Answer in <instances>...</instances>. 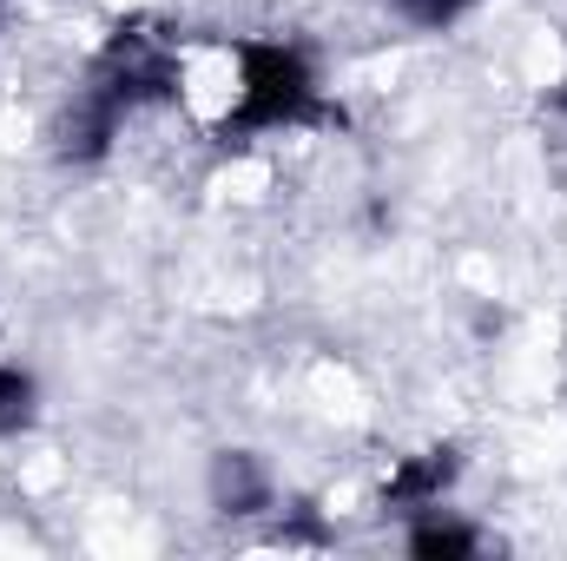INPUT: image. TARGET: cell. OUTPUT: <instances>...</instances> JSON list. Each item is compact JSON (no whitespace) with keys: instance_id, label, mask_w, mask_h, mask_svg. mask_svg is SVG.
Returning a JSON list of instances; mask_svg holds the SVG:
<instances>
[{"instance_id":"obj_1","label":"cell","mask_w":567,"mask_h":561,"mask_svg":"<svg viewBox=\"0 0 567 561\" xmlns=\"http://www.w3.org/2000/svg\"><path fill=\"white\" fill-rule=\"evenodd\" d=\"M330 120H343V113H330L317 100V80L297 47H245L238 53V106L225 113V140L284 133V126H330Z\"/></svg>"},{"instance_id":"obj_2","label":"cell","mask_w":567,"mask_h":561,"mask_svg":"<svg viewBox=\"0 0 567 561\" xmlns=\"http://www.w3.org/2000/svg\"><path fill=\"white\" fill-rule=\"evenodd\" d=\"M93 86H100L120 113H133L145 100H172V93H178V53H172L152 27H120V33L106 40V53H100Z\"/></svg>"},{"instance_id":"obj_3","label":"cell","mask_w":567,"mask_h":561,"mask_svg":"<svg viewBox=\"0 0 567 561\" xmlns=\"http://www.w3.org/2000/svg\"><path fill=\"white\" fill-rule=\"evenodd\" d=\"M120 106L100 93V86H86L73 106H66V120H60V152L66 159H100L106 145H113V133H120Z\"/></svg>"},{"instance_id":"obj_4","label":"cell","mask_w":567,"mask_h":561,"mask_svg":"<svg viewBox=\"0 0 567 561\" xmlns=\"http://www.w3.org/2000/svg\"><path fill=\"white\" fill-rule=\"evenodd\" d=\"M455 469H462V456H455V449H423V456H410V462L390 476L383 502H390V509H423V502H442V489L455 482Z\"/></svg>"},{"instance_id":"obj_5","label":"cell","mask_w":567,"mask_h":561,"mask_svg":"<svg viewBox=\"0 0 567 561\" xmlns=\"http://www.w3.org/2000/svg\"><path fill=\"white\" fill-rule=\"evenodd\" d=\"M212 502H218L225 516H258V509L271 502V482H265V469H258L251 456H218V469H212Z\"/></svg>"},{"instance_id":"obj_6","label":"cell","mask_w":567,"mask_h":561,"mask_svg":"<svg viewBox=\"0 0 567 561\" xmlns=\"http://www.w3.org/2000/svg\"><path fill=\"white\" fill-rule=\"evenodd\" d=\"M475 549H482L475 529H455V522H423L410 536V555L416 561H455V555H475Z\"/></svg>"},{"instance_id":"obj_7","label":"cell","mask_w":567,"mask_h":561,"mask_svg":"<svg viewBox=\"0 0 567 561\" xmlns=\"http://www.w3.org/2000/svg\"><path fill=\"white\" fill-rule=\"evenodd\" d=\"M33 422V377L27 370H0V436H20Z\"/></svg>"},{"instance_id":"obj_8","label":"cell","mask_w":567,"mask_h":561,"mask_svg":"<svg viewBox=\"0 0 567 561\" xmlns=\"http://www.w3.org/2000/svg\"><path fill=\"white\" fill-rule=\"evenodd\" d=\"M410 27H449V20H462L475 0H390Z\"/></svg>"}]
</instances>
